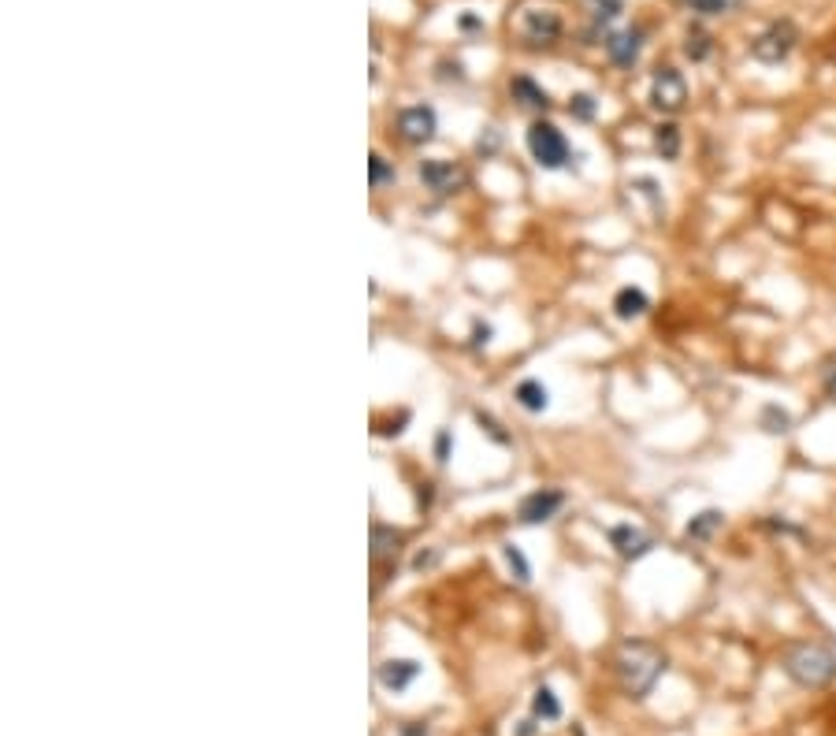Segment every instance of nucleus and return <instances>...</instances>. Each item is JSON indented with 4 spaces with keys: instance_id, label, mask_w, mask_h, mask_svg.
Segmentation results:
<instances>
[{
    "instance_id": "obj_25",
    "label": "nucleus",
    "mask_w": 836,
    "mask_h": 736,
    "mask_svg": "<svg viewBox=\"0 0 836 736\" xmlns=\"http://www.w3.org/2000/svg\"><path fill=\"white\" fill-rule=\"evenodd\" d=\"M588 4H591V15H595L599 23H606V19L621 15V0H588Z\"/></svg>"
},
{
    "instance_id": "obj_10",
    "label": "nucleus",
    "mask_w": 836,
    "mask_h": 736,
    "mask_svg": "<svg viewBox=\"0 0 836 736\" xmlns=\"http://www.w3.org/2000/svg\"><path fill=\"white\" fill-rule=\"evenodd\" d=\"M376 677L387 692H405V688L420 677V662H413V658H391V662L379 666Z\"/></svg>"
},
{
    "instance_id": "obj_9",
    "label": "nucleus",
    "mask_w": 836,
    "mask_h": 736,
    "mask_svg": "<svg viewBox=\"0 0 836 736\" xmlns=\"http://www.w3.org/2000/svg\"><path fill=\"white\" fill-rule=\"evenodd\" d=\"M565 495L562 491H536V495H528V499L521 502V521L524 525H543V521H550L554 513L562 510Z\"/></svg>"
},
{
    "instance_id": "obj_16",
    "label": "nucleus",
    "mask_w": 836,
    "mask_h": 736,
    "mask_svg": "<svg viewBox=\"0 0 836 736\" xmlns=\"http://www.w3.org/2000/svg\"><path fill=\"white\" fill-rule=\"evenodd\" d=\"M654 149L662 153V160H677L680 157V131H677V123H662V127L654 131Z\"/></svg>"
},
{
    "instance_id": "obj_20",
    "label": "nucleus",
    "mask_w": 836,
    "mask_h": 736,
    "mask_svg": "<svg viewBox=\"0 0 836 736\" xmlns=\"http://www.w3.org/2000/svg\"><path fill=\"white\" fill-rule=\"evenodd\" d=\"M628 190H640L643 198L651 201V209H654V212L666 209V201H662V190H658V183H654V179H647V175H640V179H632V186H628Z\"/></svg>"
},
{
    "instance_id": "obj_24",
    "label": "nucleus",
    "mask_w": 836,
    "mask_h": 736,
    "mask_svg": "<svg viewBox=\"0 0 836 736\" xmlns=\"http://www.w3.org/2000/svg\"><path fill=\"white\" fill-rule=\"evenodd\" d=\"M506 562H510V569L517 573V580H521V584H528V580H532V569H528V562H524V554L517 551V547H506Z\"/></svg>"
},
{
    "instance_id": "obj_28",
    "label": "nucleus",
    "mask_w": 836,
    "mask_h": 736,
    "mask_svg": "<svg viewBox=\"0 0 836 736\" xmlns=\"http://www.w3.org/2000/svg\"><path fill=\"white\" fill-rule=\"evenodd\" d=\"M405 736H428V729H424V725H409V729H405Z\"/></svg>"
},
{
    "instance_id": "obj_12",
    "label": "nucleus",
    "mask_w": 836,
    "mask_h": 736,
    "mask_svg": "<svg viewBox=\"0 0 836 736\" xmlns=\"http://www.w3.org/2000/svg\"><path fill=\"white\" fill-rule=\"evenodd\" d=\"M610 543L617 547L621 558H643V554L654 547V539L647 536L643 528H632V525H617L614 532H610Z\"/></svg>"
},
{
    "instance_id": "obj_7",
    "label": "nucleus",
    "mask_w": 836,
    "mask_h": 736,
    "mask_svg": "<svg viewBox=\"0 0 836 736\" xmlns=\"http://www.w3.org/2000/svg\"><path fill=\"white\" fill-rule=\"evenodd\" d=\"M435 127H439V119H435V108H428V105H413L398 116V131H402V138L409 145L432 142Z\"/></svg>"
},
{
    "instance_id": "obj_26",
    "label": "nucleus",
    "mask_w": 836,
    "mask_h": 736,
    "mask_svg": "<svg viewBox=\"0 0 836 736\" xmlns=\"http://www.w3.org/2000/svg\"><path fill=\"white\" fill-rule=\"evenodd\" d=\"M573 112H576L580 119H591V116H595V105H591L588 93H576V97H573Z\"/></svg>"
},
{
    "instance_id": "obj_13",
    "label": "nucleus",
    "mask_w": 836,
    "mask_h": 736,
    "mask_svg": "<svg viewBox=\"0 0 836 736\" xmlns=\"http://www.w3.org/2000/svg\"><path fill=\"white\" fill-rule=\"evenodd\" d=\"M651 309V298L643 294L640 287H621L614 298V313L621 316V320H636V316H643Z\"/></svg>"
},
{
    "instance_id": "obj_15",
    "label": "nucleus",
    "mask_w": 836,
    "mask_h": 736,
    "mask_svg": "<svg viewBox=\"0 0 836 736\" xmlns=\"http://www.w3.org/2000/svg\"><path fill=\"white\" fill-rule=\"evenodd\" d=\"M517 402H521L528 413H543L547 402H550V395L539 380H524V383H517Z\"/></svg>"
},
{
    "instance_id": "obj_23",
    "label": "nucleus",
    "mask_w": 836,
    "mask_h": 736,
    "mask_svg": "<svg viewBox=\"0 0 836 736\" xmlns=\"http://www.w3.org/2000/svg\"><path fill=\"white\" fill-rule=\"evenodd\" d=\"M688 4L703 15H721V12H729V8H736L740 0H688Z\"/></svg>"
},
{
    "instance_id": "obj_6",
    "label": "nucleus",
    "mask_w": 836,
    "mask_h": 736,
    "mask_svg": "<svg viewBox=\"0 0 836 736\" xmlns=\"http://www.w3.org/2000/svg\"><path fill=\"white\" fill-rule=\"evenodd\" d=\"M517 30H521V38L528 45H550V41L562 38V19H558V12H550V8H528L517 19Z\"/></svg>"
},
{
    "instance_id": "obj_14",
    "label": "nucleus",
    "mask_w": 836,
    "mask_h": 736,
    "mask_svg": "<svg viewBox=\"0 0 836 736\" xmlns=\"http://www.w3.org/2000/svg\"><path fill=\"white\" fill-rule=\"evenodd\" d=\"M725 525V513L721 510H703V513H695L692 521L684 525V539H692V543H706V539L714 536L718 528Z\"/></svg>"
},
{
    "instance_id": "obj_27",
    "label": "nucleus",
    "mask_w": 836,
    "mask_h": 736,
    "mask_svg": "<svg viewBox=\"0 0 836 736\" xmlns=\"http://www.w3.org/2000/svg\"><path fill=\"white\" fill-rule=\"evenodd\" d=\"M487 339H491V328H487V324H484V328H476V346H480V342H487Z\"/></svg>"
},
{
    "instance_id": "obj_8",
    "label": "nucleus",
    "mask_w": 836,
    "mask_h": 736,
    "mask_svg": "<svg viewBox=\"0 0 836 736\" xmlns=\"http://www.w3.org/2000/svg\"><path fill=\"white\" fill-rule=\"evenodd\" d=\"M420 179H424V186L435 190V194H454V190L465 186L469 175H465V168L450 164V160H424V164H420Z\"/></svg>"
},
{
    "instance_id": "obj_4",
    "label": "nucleus",
    "mask_w": 836,
    "mask_h": 736,
    "mask_svg": "<svg viewBox=\"0 0 836 736\" xmlns=\"http://www.w3.org/2000/svg\"><path fill=\"white\" fill-rule=\"evenodd\" d=\"M799 41V30L796 23H788V19H781V23H770V27L762 30L755 41H751V56H755L758 64H784L788 60V53L796 49Z\"/></svg>"
},
{
    "instance_id": "obj_3",
    "label": "nucleus",
    "mask_w": 836,
    "mask_h": 736,
    "mask_svg": "<svg viewBox=\"0 0 836 736\" xmlns=\"http://www.w3.org/2000/svg\"><path fill=\"white\" fill-rule=\"evenodd\" d=\"M528 149H532V157H536L539 168H550L558 171L565 168L569 160H573V145H569V138H565L554 123H532V131H528Z\"/></svg>"
},
{
    "instance_id": "obj_19",
    "label": "nucleus",
    "mask_w": 836,
    "mask_h": 736,
    "mask_svg": "<svg viewBox=\"0 0 836 736\" xmlns=\"http://www.w3.org/2000/svg\"><path fill=\"white\" fill-rule=\"evenodd\" d=\"M684 53L692 56L695 64H699V60H706V56H710V34H706V30H688V41H684Z\"/></svg>"
},
{
    "instance_id": "obj_1",
    "label": "nucleus",
    "mask_w": 836,
    "mask_h": 736,
    "mask_svg": "<svg viewBox=\"0 0 836 736\" xmlns=\"http://www.w3.org/2000/svg\"><path fill=\"white\" fill-rule=\"evenodd\" d=\"M614 673H617V684H621L625 696L643 699V696H651V688L662 681V673H666V655H662L654 644H647V640H632V644H621V651H617Z\"/></svg>"
},
{
    "instance_id": "obj_5",
    "label": "nucleus",
    "mask_w": 836,
    "mask_h": 736,
    "mask_svg": "<svg viewBox=\"0 0 836 736\" xmlns=\"http://www.w3.org/2000/svg\"><path fill=\"white\" fill-rule=\"evenodd\" d=\"M684 101H688V82H684V75H680L677 67H658L651 79V105L658 108V112H680L684 108Z\"/></svg>"
},
{
    "instance_id": "obj_21",
    "label": "nucleus",
    "mask_w": 836,
    "mask_h": 736,
    "mask_svg": "<svg viewBox=\"0 0 836 736\" xmlns=\"http://www.w3.org/2000/svg\"><path fill=\"white\" fill-rule=\"evenodd\" d=\"M391 179H394V168L379 157V153H372V160H368V183L383 186V183H391Z\"/></svg>"
},
{
    "instance_id": "obj_11",
    "label": "nucleus",
    "mask_w": 836,
    "mask_h": 736,
    "mask_svg": "<svg viewBox=\"0 0 836 736\" xmlns=\"http://www.w3.org/2000/svg\"><path fill=\"white\" fill-rule=\"evenodd\" d=\"M640 49H643L640 30H617V34L606 38V53H610V60H614L617 67H636Z\"/></svg>"
},
{
    "instance_id": "obj_17",
    "label": "nucleus",
    "mask_w": 836,
    "mask_h": 736,
    "mask_svg": "<svg viewBox=\"0 0 836 736\" xmlns=\"http://www.w3.org/2000/svg\"><path fill=\"white\" fill-rule=\"evenodd\" d=\"M532 710H536V718H543V722H558L562 718V703H558V696L550 688H536Z\"/></svg>"
},
{
    "instance_id": "obj_22",
    "label": "nucleus",
    "mask_w": 836,
    "mask_h": 736,
    "mask_svg": "<svg viewBox=\"0 0 836 736\" xmlns=\"http://www.w3.org/2000/svg\"><path fill=\"white\" fill-rule=\"evenodd\" d=\"M762 424H766V432L777 435V432H788V428H792V417L777 406H766L762 409Z\"/></svg>"
},
{
    "instance_id": "obj_18",
    "label": "nucleus",
    "mask_w": 836,
    "mask_h": 736,
    "mask_svg": "<svg viewBox=\"0 0 836 736\" xmlns=\"http://www.w3.org/2000/svg\"><path fill=\"white\" fill-rule=\"evenodd\" d=\"M513 93H517V97H521L524 105H532V108H547L550 105V97H547V90H539L536 82L532 79H513V86H510Z\"/></svg>"
},
{
    "instance_id": "obj_2",
    "label": "nucleus",
    "mask_w": 836,
    "mask_h": 736,
    "mask_svg": "<svg viewBox=\"0 0 836 736\" xmlns=\"http://www.w3.org/2000/svg\"><path fill=\"white\" fill-rule=\"evenodd\" d=\"M781 666L803 688H825L836 677V655L822 644H792L784 651Z\"/></svg>"
}]
</instances>
